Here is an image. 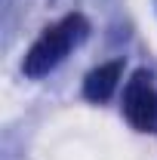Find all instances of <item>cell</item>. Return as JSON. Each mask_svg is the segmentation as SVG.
<instances>
[{"label":"cell","instance_id":"obj_1","mask_svg":"<svg viewBox=\"0 0 157 160\" xmlns=\"http://www.w3.org/2000/svg\"><path fill=\"white\" fill-rule=\"evenodd\" d=\"M86 19L83 16H65L62 22L56 25H49V28H43V34H40L34 43H31V49L25 52V62H22V68H25V74L28 77H43V74H49L56 65H59L68 52H71V46H77L80 40L86 37Z\"/></svg>","mask_w":157,"mask_h":160},{"label":"cell","instance_id":"obj_2","mask_svg":"<svg viewBox=\"0 0 157 160\" xmlns=\"http://www.w3.org/2000/svg\"><path fill=\"white\" fill-rule=\"evenodd\" d=\"M123 114L139 132L157 136V89L148 71H136L123 92Z\"/></svg>","mask_w":157,"mask_h":160},{"label":"cell","instance_id":"obj_3","mask_svg":"<svg viewBox=\"0 0 157 160\" xmlns=\"http://www.w3.org/2000/svg\"><path fill=\"white\" fill-rule=\"evenodd\" d=\"M120 74H123V62H105L93 68L83 80V96L89 102H108L120 83Z\"/></svg>","mask_w":157,"mask_h":160}]
</instances>
